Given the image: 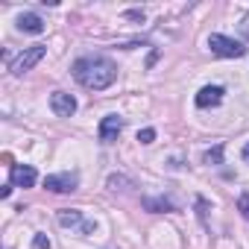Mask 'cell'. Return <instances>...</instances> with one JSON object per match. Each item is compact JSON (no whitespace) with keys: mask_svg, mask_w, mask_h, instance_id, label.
Listing matches in <instances>:
<instances>
[{"mask_svg":"<svg viewBox=\"0 0 249 249\" xmlns=\"http://www.w3.org/2000/svg\"><path fill=\"white\" fill-rule=\"evenodd\" d=\"M73 79L88 91H103L117 79V68L106 56H82L73 62Z\"/></svg>","mask_w":249,"mask_h":249,"instance_id":"cell-1","label":"cell"},{"mask_svg":"<svg viewBox=\"0 0 249 249\" xmlns=\"http://www.w3.org/2000/svg\"><path fill=\"white\" fill-rule=\"evenodd\" d=\"M44 53H47V47L44 44H33V47H27L12 65H9V71L15 73V76H21V73H27V71H33L41 59H44Z\"/></svg>","mask_w":249,"mask_h":249,"instance_id":"cell-2","label":"cell"},{"mask_svg":"<svg viewBox=\"0 0 249 249\" xmlns=\"http://www.w3.org/2000/svg\"><path fill=\"white\" fill-rule=\"evenodd\" d=\"M208 47H211V53H217V56H223V59H240V56L246 53V47H243L240 41L226 38V36H217V33L208 38Z\"/></svg>","mask_w":249,"mask_h":249,"instance_id":"cell-3","label":"cell"},{"mask_svg":"<svg viewBox=\"0 0 249 249\" xmlns=\"http://www.w3.org/2000/svg\"><path fill=\"white\" fill-rule=\"evenodd\" d=\"M76 185H79L76 173H56V176L44 179V188L53 194H71V191H76Z\"/></svg>","mask_w":249,"mask_h":249,"instance_id":"cell-4","label":"cell"},{"mask_svg":"<svg viewBox=\"0 0 249 249\" xmlns=\"http://www.w3.org/2000/svg\"><path fill=\"white\" fill-rule=\"evenodd\" d=\"M50 108H53L59 117H71V114L76 111V100H73V94H68V91H53V94H50Z\"/></svg>","mask_w":249,"mask_h":249,"instance_id":"cell-5","label":"cell"},{"mask_svg":"<svg viewBox=\"0 0 249 249\" xmlns=\"http://www.w3.org/2000/svg\"><path fill=\"white\" fill-rule=\"evenodd\" d=\"M120 132H123V117H117V114L103 117V123H100V141H103V144L117 141V135H120Z\"/></svg>","mask_w":249,"mask_h":249,"instance_id":"cell-6","label":"cell"},{"mask_svg":"<svg viewBox=\"0 0 249 249\" xmlns=\"http://www.w3.org/2000/svg\"><path fill=\"white\" fill-rule=\"evenodd\" d=\"M36 179H38L36 167H30V164H12V185H18V188H33Z\"/></svg>","mask_w":249,"mask_h":249,"instance_id":"cell-7","label":"cell"},{"mask_svg":"<svg viewBox=\"0 0 249 249\" xmlns=\"http://www.w3.org/2000/svg\"><path fill=\"white\" fill-rule=\"evenodd\" d=\"M223 94H226V91H223L220 85H205V88L196 94V106H199V108H208V106H220V103H223Z\"/></svg>","mask_w":249,"mask_h":249,"instance_id":"cell-8","label":"cell"},{"mask_svg":"<svg viewBox=\"0 0 249 249\" xmlns=\"http://www.w3.org/2000/svg\"><path fill=\"white\" fill-rule=\"evenodd\" d=\"M18 30L38 36V33H44V21H41V15H36V12H24V15H18Z\"/></svg>","mask_w":249,"mask_h":249,"instance_id":"cell-9","label":"cell"},{"mask_svg":"<svg viewBox=\"0 0 249 249\" xmlns=\"http://www.w3.org/2000/svg\"><path fill=\"white\" fill-rule=\"evenodd\" d=\"M59 223H62V226H79V229H85L82 211H62V214H59Z\"/></svg>","mask_w":249,"mask_h":249,"instance_id":"cell-10","label":"cell"},{"mask_svg":"<svg viewBox=\"0 0 249 249\" xmlns=\"http://www.w3.org/2000/svg\"><path fill=\"white\" fill-rule=\"evenodd\" d=\"M205 161H208V164H220V161H223V144H217L214 150H208V153H205Z\"/></svg>","mask_w":249,"mask_h":249,"instance_id":"cell-11","label":"cell"},{"mask_svg":"<svg viewBox=\"0 0 249 249\" xmlns=\"http://www.w3.org/2000/svg\"><path fill=\"white\" fill-rule=\"evenodd\" d=\"M237 211L249 220V194H240V199H237Z\"/></svg>","mask_w":249,"mask_h":249,"instance_id":"cell-12","label":"cell"},{"mask_svg":"<svg viewBox=\"0 0 249 249\" xmlns=\"http://www.w3.org/2000/svg\"><path fill=\"white\" fill-rule=\"evenodd\" d=\"M138 141H141V144H153V141H156V129H141V132H138Z\"/></svg>","mask_w":249,"mask_h":249,"instance_id":"cell-13","label":"cell"},{"mask_svg":"<svg viewBox=\"0 0 249 249\" xmlns=\"http://www.w3.org/2000/svg\"><path fill=\"white\" fill-rule=\"evenodd\" d=\"M33 246H36V249H50V240H47L44 234H36V240H33Z\"/></svg>","mask_w":249,"mask_h":249,"instance_id":"cell-14","label":"cell"},{"mask_svg":"<svg viewBox=\"0 0 249 249\" xmlns=\"http://www.w3.org/2000/svg\"><path fill=\"white\" fill-rule=\"evenodd\" d=\"M240 36L249 41V12H246V15H243V21H240Z\"/></svg>","mask_w":249,"mask_h":249,"instance_id":"cell-15","label":"cell"},{"mask_svg":"<svg viewBox=\"0 0 249 249\" xmlns=\"http://www.w3.org/2000/svg\"><path fill=\"white\" fill-rule=\"evenodd\" d=\"M9 194H12V182H9V185H3V188H0V196H3V199H6Z\"/></svg>","mask_w":249,"mask_h":249,"instance_id":"cell-16","label":"cell"},{"mask_svg":"<svg viewBox=\"0 0 249 249\" xmlns=\"http://www.w3.org/2000/svg\"><path fill=\"white\" fill-rule=\"evenodd\" d=\"M240 156H243V161H246V164H249V144H246V147H243V153H240Z\"/></svg>","mask_w":249,"mask_h":249,"instance_id":"cell-17","label":"cell"}]
</instances>
